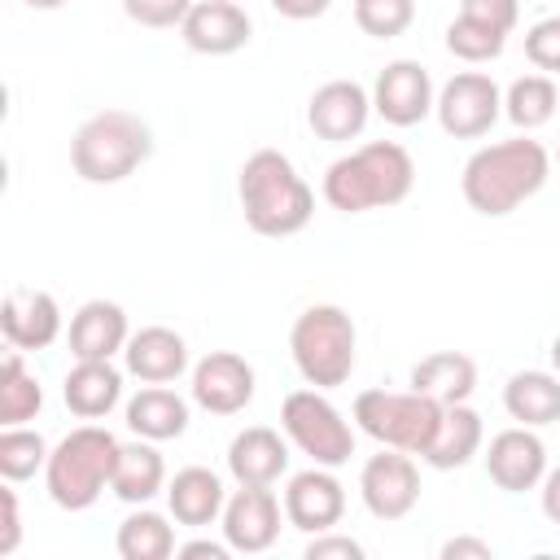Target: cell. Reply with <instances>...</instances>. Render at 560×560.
Returning a JSON list of instances; mask_svg holds the SVG:
<instances>
[{
  "mask_svg": "<svg viewBox=\"0 0 560 560\" xmlns=\"http://www.w3.org/2000/svg\"><path fill=\"white\" fill-rule=\"evenodd\" d=\"M547 175H551L547 149L538 140H529V136H512V140H494V144L477 149L464 162L459 192H464V201L477 214L503 219L521 201H529L534 192H542Z\"/></svg>",
  "mask_w": 560,
  "mask_h": 560,
  "instance_id": "cell-1",
  "label": "cell"
},
{
  "mask_svg": "<svg viewBox=\"0 0 560 560\" xmlns=\"http://www.w3.org/2000/svg\"><path fill=\"white\" fill-rule=\"evenodd\" d=\"M416 184V162L398 140H368L350 153H341L328 171H324V201L341 214H363V210H381V206H398L407 201Z\"/></svg>",
  "mask_w": 560,
  "mask_h": 560,
  "instance_id": "cell-2",
  "label": "cell"
},
{
  "mask_svg": "<svg viewBox=\"0 0 560 560\" xmlns=\"http://www.w3.org/2000/svg\"><path fill=\"white\" fill-rule=\"evenodd\" d=\"M245 223L258 236H298L315 214V192L280 149H258L236 175Z\"/></svg>",
  "mask_w": 560,
  "mask_h": 560,
  "instance_id": "cell-3",
  "label": "cell"
},
{
  "mask_svg": "<svg viewBox=\"0 0 560 560\" xmlns=\"http://www.w3.org/2000/svg\"><path fill=\"white\" fill-rule=\"evenodd\" d=\"M153 153V131L131 109H101L79 122L70 140V166L88 184H122Z\"/></svg>",
  "mask_w": 560,
  "mask_h": 560,
  "instance_id": "cell-4",
  "label": "cell"
},
{
  "mask_svg": "<svg viewBox=\"0 0 560 560\" xmlns=\"http://www.w3.org/2000/svg\"><path fill=\"white\" fill-rule=\"evenodd\" d=\"M118 438L105 429V424H79L70 429L52 451H48V464H44V486H48V499L66 512H88L109 477H114V464H118Z\"/></svg>",
  "mask_w": 560,
  "mask_h": 560,
  "instance_id": "cell-5",
  "label": "cell"
},
{
  "mask_svg": "<svg viewBox=\"0 0 560 560\" xmlns=\"http://www.w3.org/2000/svg\"><path fill=\"white\" fill-rule=\"evenodd\" d=\"M289 354L306 385H315V389L346 385L354 372V359H359L354 319L332 302L306 306L289 328Z\"/></svg>",
  "mask_w": 560,
  "mask_h": 560,
  "instance_id": "cell-6",
  "label": "cell"
},
{
  "mask_svg": "<svg viewBox=\"0 0 560 560\" xmlns=\"http://www.w3.org/2000/svg\"><path fill=\"white\" fill-rule=\"evenodd\" d=\"M438 420H442V402H433L420 389H407V394L363 389L354 398V424L372 442L394 446V451H407V455H424V446L438 433Z\"/></svg>",
  "mask_w": 560,
  "mask_h": 560,
  "instance_id": "cell-7",
  "label": "cell"
},
{
  "mask_svg": "<svg viewBox=\"0 0 560 560\" xmlns=\"http://www.w3.org/2000/svg\"><path fill=\"white\" fill-rule=\"evenodd\" d=\"M280 429H284V438L302 455H311V464L341 468L354 455V429H350V420L315 385L311 389H293L280 402Z\"/></svg>",
  "mask_w": 560,
  "mask_h": 560,
  "instance_id": "cell-8",
  "label": "cell"
},
{
  "mask_svg": "<svg viewBox=\"0 0 560 560\" xmlns=\"http://www.w3.org/2000/svg\"><path fill=\"white\" fill-rule=\"evenodd\" d=\"M433 114H438V122H442L446 136H455V140H477V136H486V131L499 122V114H503V92H499V83H494L490 74L464 70V74H455V79L442 83V92H438V101H433Z\"/></svg>",
  "mask_w": 560,
  "mask_h": 560,
  "instance_id": "cell-9",
  "label": "cell"
},
{
  "mask_svg": "<svg viewBox=\"0 0 560 560\" xmlns=\"http://www.w3.org/2000/svg\"><path fill=\"white\" fill-rule=\"evenodd\" d=\"M359 499L376 521H402L420 503V468L407 451L381 446L359 472Z\"/></svg>",
  "mask_w": 560,
  "mask_h": 560,
  "instance_id": "cell-10",
  "label": "cell"
},
{
  "mask_svg": "<svg viewBox=\"0 0 560 560\" xmlns=\"http://www.w3.org/2000/svg\"><path fill=\"white\" fill-rule=\"evenodd\" d=\"M433 101H438V92H433L429 70L420 61H407V57L389 61L376 74V83H372V109L389 127H416V122H424L433 114Z\"/></svg>",
  "mask_w": 560,
  "mask_h": 560,
  "instance_id": "cell-11",
  "label": "cell"
},
{
  "mask_svg": "<svg viewBox=\"0 0 560 560\" xmlns=\"http://www.w3.org/2000/svg\"><path fill=\"white\" fill-rule=\"evenodd\" d=\"M192 402L210 416H236L254 402V368L232 350H210L192 363Z\"/></svg>",
  "mask_w": 560,
  "mask_h": 560,
  "instance_id": "cell-12",
  "label": "cell"
},
{
  "mask_svg": "<svg viewBox=\"0 0 560 560\" xmlns=\"http://www.w3.org/2000/svg\"><path fill=\"white\" fill-rule=\"evenodd\" d=\"M346 516V486L332 477V468L311 464L289 477L284 486V521L302 534H324Z\"/></svg>",
  "mask_w": 560,
  "mask_h": 560,
  "instance_id": "cell-13",
  "label": "cell"
},
{
  "mask_svg": "<svg viewBox=\"0 0 560 560\" xmlns=\"http://www.w3.org/2000/svg\"><path fill=\"white\" fill-rule=\"evenodd\" d=\"M486 472L499 490L525 494L547 477V446L529 424H512L490 438L486 446Z\"/></svg>",
  "mask_w": 560,
  "mask_h": 560,
  "instance_id": "cell-14",
  "label": "cell"
},
{
  "mask_svg": "<svg viewBox=\"0 0 560 560\" xmlns=\"http://www.w3.org/2000/svg\"><path fill=\"white\" fill-rule=\"evenodd\" d=\"M219 525H223V538L232 551L258 556L280 538V499L271 494V486H241L223 503Z\"/></svg>",
  "mask_w": 560,
  "mask_h": 560,
  "instance_id": "cell-15",
  "label": "cell"
},
{
  "mask_svg": "<svg viewBox=\"0 0 560 560\" xmlns=\"http://www.w3.org/2000/svg\"><path fill=\"white\" fill-rule=\"evenodd\" d=\"M368 118H372V92L354 79H328L324 88H315V96L306 105L311 131L328 144H346L354 136H363Z\"/></svg>",
  "mask_w": 560,
  "mask_h": 560,
  "instance_id": "cell-16",
  "label": "cell"
},
{
  "mask_svg": "<svg viewBox=\"0 0 560 560\" xmlns=\"http://www.w3.org/2000/svg\"><path fill=\"white\" fill-rule=\"evenodd\" d=\"M249 13L236 0H192V9L179 22V35L201 57H228L249 44Z\"/></svg>",
  "mask_w": 560,
  "mask_h": 560,
  "instance_id": "cell-17",
  "label": "cell"
},
{
  "mask_svg": "<svg viewBox=\"0 0 560 560\" xmlns=\"http://www.w3.org/2000/svg\"><path fill=\"white\" fill-rule=\"evenodd\" d=\"M0 328L13 350H48L61 337V306L44 289H9L0 306Z\"/></svg>",
  "mask_w": 560,
  "mask_h": 560,
  "instance_id": "cell-18",
  "label": "cell"
},
{
  "mask_svg": "<svg viewBox=\"0 0 560 560\" xmlns=\"http://www.w3.org/2000/svg\"><path fill=\"white\" fill-rule=\"evenodd\" d=\"M122 363L144 385H171L188 372V341L166 324H149V328L127 337Z\"/></svg>",
  "mask_w": 560,
  "mask_h": 560,
  "instance_id": "cell-19",
  "label": "cell"
},
{
  "mask_svg": "<svg viewBox=\"0 0 560 560\" xmlns=\"http://www.w3.org/2000/svg\"><path fill=\"white\" fill-rule=\"evenodd\" d=\"M228 472L236 486H276L289 472V442L267 424H249L228 442Z\"/></svg>",
  "mask_w": 560,
  "mask_h": 560,
  "instance_id": "cell-20",
  "label": "cell"
},
{
  "mask_svg": "<svg viewBox=\"0 0 560 560\" xmlns=\"http://www.w3.org/2000/svg\"><path fill=\"white\" fill-rule=\"evenodd\" d=\"M127 311L118 302H105V298H92L83 302L74 315H70V354L74 359H114L127 350Z\"/></svg>",
  "mask_w": 560,
  "mask_h": 560,
  "instance_id": "cell-21",
  "label": "cell"
},
{
  "mask_svg": "<svg viewBox=\"0 0 560 560\" xmlns=\"http://www.w3.org/2000/svg\"><path fill=\"white\" fill-rule=\"evenodd\" d=\"M61 398L79 420H105L122 402V372L109 359H74L61 381Z\"/></svg>",
  "mask_w": 560,
  "mask_h": 560,
  "instance_id": "cell-22",
  "label": "cell"
},
{
  "mask_svg": "<svg viewBox=\"0 0 560 560\" xmlns=\"http://www.w3.org/2000/svg\"><path fill=\"white\" fill-rule=\"evenodd\" d=\"M223 503H228V490L219 481V472L192 464V468H179L171 481H166V508L175 516V525H188V529H206L223 516Z\"/></svg>",
  "mask_w": 560,
  "mask_h": 560,
  "instance_id": "cell-23",
  "label": "cell"
},
{
  "mask_svg": "<svg viewBox=\"0 0 560 560\" xmlns=\"http://www.w3.org/2000/svg\"><path fill=\"white\" fill-rule=\"evenodd\" d=\"M481 442H486L481 416H477L468 402H451V407H442L438 433H433V442L424 446L420 459H424L429 468H438V472H451V468H464V464L481 451Z\"/></svg>",
  "mask_w": 560,
  "mask_h": 560,
  "instance_id": "cell-24",
  "label": "cell"
},
{
  "mask_svg": "<svg viewBox=\"0 0 560 560\" xmlns=\"http://www.w3.org/2000/svg\"><path fill=\"white\" fill-rule=\"evenodd\" d=\"M122 416H127V429L136 438L171 442V438H184V429H188V398H179L166 385H144L140 394L127 398Z\"/></svg>",
  "mask_w": 560,
  "mask_h": 560,
  "instance_id": "cell-25",
  "label": "cell"
},
{
  "mask_svg": "<svg viewBox=\"0 0 560 560\" xmlns=\"http://www.w3.org/2000/svg\"><path fill=\"white\" fill-rule=\"evenodd\" d=\"M109 490L122 499V503H149L158 490H166V459L162 451L149 442V438H136V442H122L118 446V464H114V477H109Z\"/></svg>",
  "mask_w": 560,
  "mask_h": 560,
  "instance_id": "cell-26",
  "label": "cell"
},
{
  "mask_svg": "<svg viewBox=\"0 0 560 560\" xmlns=\"http://www.w3.org/2000/svg\"><path fill=\"white\" fill-rule=\"evenodd\" d=\"M503 411L516 420V424H529V429H547L560 420V376L556 372H512L508 385H503Z\"/></svg>",
  "mask_w": 560,
  "mask_h": 560,
  "instance_id": "cell-27",
  "label": "cell"
},
{
  "mask_svg": "<svg viewBox=\"0 0 560 560\" xmlns=\"http://www.w3.org/2000/svg\"><path fill=\"white\" fill-rule=\"evenodd\" d=\"M411 389L429 394L433 402L451 407V402H468L472 389H477V363L459 350H438V354H424L416 368H411Z\"/></svg>",
  "mask_w": 560,
  "mask_h": 560,
  "instance_id": "cell-28",
  "label": "cell"
},
{
  "mask_svg": "<svg viewBox=\"0 0 560 560\" xmlns=\"http://www.w3.org/2000/svg\"><path fill=\"white\" fill-rule=\"evenodd\" d=\"M118 556L122 560H166L175 556V525L162 516V512H149L144 503L118 525V538H114Z\"/></svg>",
  "mask_w": 560,
  "mask_h": 560,
  "instance_id": "cell-29",
  "label": "cell"
},
{
  "mask_svg": "<svg viewBox=\"0 0 560 560\" xmlns=\"http://www.w3.org/2000/svg\"><path fill=\"white\" fill-rule=\"evenodd\" d=\"M556 105H560V92H556L551 74H542V70H538V74H521V79H512L508 92H503V114H508L521 131H534V127L551 122Z\"/></svg>",
  "mask_w": 560,
  "mask_h": 560,
  "instance_id": "cell-30",
  "label": "cell"
},
{
  "mask_svg": "<svg viewBox=\"0 0 560 560\" xmlns=\"http://www.w3.org/2000/svg\"><path fill=\"white\" fill-rule=\"evenodd\" d=\"M26 350H9L4 363H0V424H26L39 416L44 407V389L39 381L26 372L22 363Z\"/></svg>",
  "mask_w": 560,
  "mask_h": 560,
  "instance_id": "cell-31",
  "label": "cell"
},
{
  "mask_svg": "<svg viewBox=\"0 0 560 560\" xmlns=\"http://www.w3.org/2000/svg\"><path fill=\"white\" fill-rule=\"evenodd\" d=\"M48 442L39 429L26 424H4L0 429V477L4 481H26L48 464Z\"/></svg>",
  "mask_w": 560,
  "mask_h": 560,
  "instance_id": "cell-32",
  "label": "cell"
},
{
  "mask_svg": "<svg viewBox=\"0 0 560 560\" xmlns=\"http://www.w3.org/2000/svg\"><path fill=\"white\" fill-rule=\"evenodd\" d=\"M503 44H508L503 31H494V26H486V22H472V18H464V13L446 26V48H451L459 61H472V66L494 61V57L503 52Z\"/></svg>",
  "mask_w": 560,
  "mask_h": 560,
  "instance_id": "cell-33",
  "label": "cell"
},
{
  "mask_svg": "<svg viewBox=\"0 0 560 560\" xmlns=\"http://www.w3.org/2000/svg\"><path fill=\"white\" fill-rule=\"evenodd\" d=\"M416 22V0H354V26L372 39H394Z\"/></svg>",
  "mask_w": 560,
  "mask_h": 560,
  "instance_id": "cell-34",
  "label": "cell"
},
{
  "mask_svg": "<svg viewBox=\"0 0 560 560\" xmlns=\"http://www.w3.org/2000/svg\"><path fill=\"white\" fill-rule=\"evenodd\" d=\"M525 57H529L534 70L560 74V13L538 18V22L525 31Z\"/></svg>",
  "mask_w": 560,
  "mask_h": 560,
  "instance_id": "cell-35",
  "label": "cell"
},
{
  "mask_svg": "<svg viewBox=\"0 0 560 560\" xmlns=\"http://www.w3.org/2000/svg\"><path fill=\"white\" fill-rule=\"evenodd\" d=\"M188 9H192V0H122V13H127L136 26H149V31L179 26Z\"/></svg>",
  "mask_w": 560,
  "mask_h": 560,
  "instance_id": "cell-36",
  "label": "cell"
},
{
  "mask_svg": "<svg viewBox=\"0 0 560 560\" xmlns=\"http://www.w3.org/2000/svg\"><path fill=\"white\" fill-rule=\"evenodd\" d=\"M459 13L472 18V22H486L503 35L516 31V18H521V0H459Z\"/></svg>",
  "mask_w": 560,
  "mask_h": 560,
  "instance_id": "cell-37",
  "label": "cell"
},
{
  "mask_svg": "<svg viewBox=\"0 0 560 560\" xmlns=\"http://www.w3.org/2000/svg\"><path fill=\"white\" fill-rule=\"evenodd\" d=\"M306 560H363V542L350 538V534H332V529H324V534H311V542H306Z\"/></svg>",
  "mask_w": 560,
  "mask_h": 560,
  "instance_id": "cell-38",
  "label": "cell"
},
{
  "mask_svg": "<svg viewBox=\"0 0 560 560\" xmlns=\"http://www.w3.org/2000/svg\"><path fill=\"white\" fill-rule=\"evenodd\" d=\"M13 486V481H9ZM0 490V512H4V521H0V556H13L18 551V542H22V516H18V494L13 490Z\"/></svg>",
  "mask_w": 560,
  "mask_h": 560,
  "instance_id": "cell-39",
  "label": "cell"
},
{
  "mask_svg": "<svg viewBox=\"0 0 560 560\" xmlns=\"http://www.w3.org/2000/svg\"><path fill=\"white\" fill-rule=\"evenodd\" d=\"M490 556H494V547H490L486 538L459 534V538H446V542H442V560H490Z\"/></svg>",
  "mask_w": 560,
  "mask_h": 560,
  "instance_id": "cell-40",
  "label": "cell"
},
{
  "mask_svg": "<svg viewBox=\"0 0 560 560\" xmlns=\"http://www.w3.org/2000/svg\"><path fill=\"white\" fill-rule=\"evenodd\" d=\"M538 503H542V516L551 525H560V464L547 468V477L538 481Z\"/></svg>",
  "mask_w": 560,
  "mask_h": 560,
  "instance_id": "cell-41",
  "label": "cell"
},
{
  "mask_svg": "<svg viewBox=\"0 0 560 560\" xmlns=\"http://www.w3.org/2000/svg\"><path fill=\"white\" fill-rule=\"evenodd\" d=\"M328 4H332V0H271V9H276L280 18H293V22L319 18V13H328Z\"/></svg>",
  "mask_w": 560,
  "mask_h": 560,
  "instance_id": "cell-42",
  "label": "cell"
},
{
  "mask_svg": "<svg viewBox=\"0 0 560 560\" xmlns=\"http://www.w3.org/2000/svg\"><path fill=\"white\" fill-rule=\"evenodd\" d=\"M175 556H184V560H192V556H210V560H228V556H232V547H228V538H223V542H210V538H197V542H184V547H175Z\"/></svg>",
  "mask_w": 560,
  "mask_h": 560,
  "instance_id": "cell-43",
  "label": "cell"
},
{
  "mask_svg": "<svg viewBox=\"0 0 560 560\" xmlns=\"http://www.w3.org/2000/svg\"><path fill=\"white\" fill-rule=\"evenodd\" d=\"M22 4H31V9H61V4H70V0H22Z\"/></svg>",
  "mask_w": 560,
  "mask_h": 560,
  "instance_id": "cell-44",
  "label": "cell"
},
{
  "mask_svg": "<svg viewBox=\"0 0 560 560\" xmlns=\"http://www.w3.org/2000/svg\"><path fill=\"white\" fill-rule=\"evenodd\" d=\"M551 372L560 376V332H556V341H551Z\"/></svg>",
  "mask_w": 560,
  "mask_h": 560,
  "instance_id": "cell-45",
  "label": "cell"
},
{
  "mask_svg": "<svg viewBox=\"0 0 560 560\" xmlns=\"http://www.w3.org/2000/svg\"><path fill=\"white\" fill-rule=\"evenodd\" d=\"M556 162H560V149H556Z\"/></svg>",
  "mask_w": 560,
  "mask_h": 560,
  "instance_id": "cell-46",
  "label": "cell"
}]
</instances>
